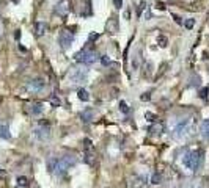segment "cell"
<instances>
[{
  "instance_id": "ba28073f",
  "label": "cell",
  "mask_w": 209,
  "mask_h": 188,
  "mask_svg": "<svg viewBox=\"0 0 209 188\" xmlns=\"http://www.w3.org/2000/svg\"><path fill=\"white\" fill-rule=\"evenodd\" d=\"M44 80L43 79H33L30 80L29 83H27V90H29L30 93H41L44 90Z\"/></svg>"
},
{
  "instance_id": "f1b7e54d",
  "label": "cell",
  "mask_w": 209,
  "mask_h": 188,
  "mask_svg": "<svg viewBox=\"0 0 209 188\" xmlns=\"http://www.w3.org/2000/svg\"><path fill=\"white\" fill-rule=\"evenodd\" d=\"M113 3H115V7H117V8L123 7V0H113Z\"/></svg>"
},
{
  "instance_id": "277c9868",
  "label": "cell",
  "mask_w": 209,
  "mask_h": 188,
  "mask_svg": "<svg viewBox=\"0 0 209 188\" xmlns=\"http://www.w3.org/2000/svg\"><path fill=\"white\" fill-rule=\"evenodd\" d=\"M88 79V71L87 69H73L69 72V83L71 86L84 85Z\"/></svg>"
},
{
  "instance_id": "d4e9b609",
  "label": "cell",
  "mask_w": 209,
  "mask_h": 188,
  "mask_svg": "<svg viewBox=\"0 0 209 188\" xmlns=\"http://www.w3.org/2000/svg\"><path fill=\"white\" fill-rule=\"evenodd\" d=\"M101 63H102L104 66H109V64H110V58L107 57V55H104V57L101 58Z\"/></svg>"
},
{
  "instance_id": "e0dca14e",
  "label": "cell",
  "mask_w": 209,
  "mask_h": 188,
  "mask_svg": "<svg viewBox=\"0 0 209 188\" xmlns=\"http://www.w3.org/2000/svg\"><path fill=\"white\" fill-rule=\"evenodd\" d=\"M77 96H79V99H80V101H84V102L90 101V96H88V93L84 90V88H80V90L77 91Z\"/></svg>"
},
{
  "instance_id": "ac0fdd59",
  "label": "cell",
  "mask_w": 209,
  "mask_h": 188,
  "mask_svg": "<svg viewBox=\"0 0 209 188\" xmlns=\"http://www.w3.org/2000/svg\"><path fill=\"white\" fill-rule=\"evenodd\" d=\"M157 44H159L161 47H167V46H168V39H167V36L159 35V36H157Z\"/></svg>"
},
{
  "instance_id": "d6a6232c",
  "label": "cell",
  "mask_w": 209,
  "mask_h": 188,
  "mask_svg": "<svg viewBox=\"0 0 209 188\" xmlns=\"http://www.w3.org/2000/svg\"><path fill=\"white\" fill-rule=\"evenodd\" d=\"M13 2H14V3H19V0H13Z\"/></svg>"
},
{
  "instance_id": "e575fe53",
  "label": "cell",
  "mask_w": 209,
  "mask_h": 188,
  "mask_svg": "<svg viewBox=\"0 0 209 188\" xmlns=\"http://www.w3.org/2000/svg\"><path fill=\"white\" fill-rule=\"evenodd\" d=\"M208 180H209V177H208Z\"/></svg>"
},
{
  "instance_id": "1f68e13d",
  "label": "cell",
  "mask_w": 209,
  "mask_h": 188,
  "mask_svg": "<svg viewBox=\"0 0 209 188\" xmlns=\"http://www.w3.org/2000/svg\"><path fill=\"white\" fill-rule=\"evenodd\" d=\"M14 38H16V39H19V38H21V31H19V30L14 33Z\"/></svg>"
},
{
  "instance_id": "f546056e",
  "label": "cell",
  "mask_w": 209,
  "mask_h": 188,
  "mask_svg": "<svg viewBox=\"0 0 209 188\" xmlns=\"http://www.w3.org/2000/svg\"><path fill=\"white\" fill-rule=\"evenodd\" d=\"M173 19H175V22H176V24H183V20H181V17H179V16L173 14Z\"/></svg>"
},
{
  "instance_id": "484cf974",
  "label": "cell",
  "mask_w": 209,
  "mask_h": 188,
  "mask_svg": "<svg viewBox=\"0 0 209 188\" xmlns=\"http://www.w3.org/2000/svg\"><path fill=\"white\" fill-rule=\"evenodd\" d=\"M156 8H157V9H161V11H164L167 7H165V3H164V2H157V3H156Z\"/></svg>"
},
{
  "instance_id": "9a60e30c",
  "label": "cell",
  "mask_w": 209,
  "mask_h": 188,
  "mask_svg": "<svg viewBox=\"0 0 209 188\" xmlns=\"http://www.w3.org/2000/svg\"><path fill=\"white\" fill-rule=\"evenodd\" d=\"M82 121L84 122H90V121L93 119V110H90V108H87L85 111H82Z\"/></svg>"
},
{
  "instance_id": "5b68a950",
  "label": "cell",
  "mask_w": 209,
  "mask_h": 188,
  "mask_svg": "<svg viewBox=\"0 0 209 188\" xmlns=\"http://www.w3.org/2000/svg\"><path fill=\"white\" fill-rule=\"evenodd\" d=\"M96 52L91 50V49H82V50L76 55V60L82 64H93L96 61Z\"/></svg>"
},
{
  "instance_id": "6da1fadb",
  "label": "cell",
  "mask_w": 209,
  "mask_h": 188,
  "mask_svg": "<svg viewBox=\"0 0 209 188\" xmlns=\"http://www.w3.org/2000/svg\"><path fill=\"white\" fill-rule=\"evenodd\" d=\"M77 158L74 155H65L62 158H49L47 160V169L49 173H52L55 176H63L69 168L76 166Z\"/></svg>"
},
{
  "instance_id": "ffe728a7",
  "label": "cell",
  "mask_w": 209,
  "mask_h": 188,
  "mask_svg": "<svg viewBox=\"0 0 209 188\" xmlns=\"http://www.w3.org/2000/svg\"><path fill=\"white\" fill-rule=\"evenodd\" d=\"M194 25H195V19H187L184 22V27L187 30H192V28H194Z\"/></svg>"
},
{
  "instance_id": "603a6c76",
  "label": "cell",
  "mask_w": 209,
  "mask_h": 188,
  "mask_svg": "<svg viewBox=\"0 0 209 188\" xmlns=\"http://www.w3.org/2000/svg\"><path fill=\"white\" fill-rule=\"evenodd\" d=\"M151 182H153V184H156V185H157V184H161V174H157V173H156V174H153Z\"/></svg>"
},
{
  "instance_id": "52a82bcc",
  "label": "cell",
  "mask_w": 209,
  "mask_h": 188,
  "mask_svg": "<svg viewBox=\"0 0 209 188\" xmlns=\"http://www.w3.org/2000/svg\"><path fill=\"white\" fill-rule=\"evenodd\" d=\"M74 41V35L71 31L68 30H65L60 33V36H58V42H60V46H62L63 50H68V49L71 47V44H73Z\"/></svg>"
},
{
  "instance_id": "8fae6325",
  "label": "cell",
  "mask_w": 209,
  "mask_h": 188,
  "mask_svg": "<svg viewBox=\"0 0 209 188\" xmlns=\"http://www.w3.org/2000/svg\"><path fill=\"white\" fill-rule=\"evenodd\" d=\"M0 138H3V140H10V138H11L8 125L3 124V122H0Z\"/></svg>"
},
{
  "instance_id": "7c38bea8",
  "label": "cell",
  "mask_w": 209,
  "mask_h": 188,
  "mask_svg": "<svg viewBox=\"0 0 209 188\" xmlns=\"http://www.w3.org/2000/svg\"><path fill=\"white\" fill-rule=\"evenodd\" d=\"M201 136L205 138V140H208L209 141V119H206V121H203V124H201Z\"/></svg>"
},
{
  "instance_id": "8992f818",
  "label": "cell",
  "mask_w": 209,
  "mask_h": 188,
  "mask_svg": "<svg viewBox=\"0 0 209 188\" xmlns=\"http://www.w3.org/2000/svg\"><path fill=\"white\" fill-rule=\"evenodd\" d=\"M33 135H35L36 140H40V141H46L51 138V129H49V124L46 122H43L41 125H38L35 130H33Z\"/></svg>"
},
{
  "instance_id": "4fadbf2b",
  "label": "cell",
  "mask_w": 209,
  "mask_h": 188,
  "mask_svg": "<svg viewBox=\"0 0 209 188\" xmlns=\"http://www.w3.org/2000/svg\"><path fill=\"white\" fill-rule=\"evenodd\" d=\"M46 30H47V25L44 24V22H36V25H35L36 36H43L44 33H46Z\"/></svg>"
},
{
  "instance_id": "7a4b0ae2",
  "label": "cell",
  "mask_w": 209,
  "mask_h": 188,
  "mask_svg": "<svg viewBox=\"0 0 209 188\" xmlns=\"http://www.w3.org/2000/svg\"><path fill=\"white\" fill-rule=\"evenodd\" d=\"M183 163L186 168H189L190 171H198L203 163V151L197 149V151H190L187 152L184 158H183Z\"/></svg>"
},
{
  "instance_id": "44dd1931",
  "label": "cell",
  "mask_w": 209,
  "mask_h": 188,
  "mask_svg": "<svg viewBox=\"0 0 209 188\" xmlns=\"http://www.w3.org/2000/svg\"><path fill=\"white\" fill-rule=\"evenodd\" d=\"M18 185L19 187H29V180H27V177H18Z\"/></svg>"
},
{
  "instance_id": "7402d4cb",
  "label": "cell",
  "mask_w": 209,
  "mask_h": 188,
  "mask_svg": "<svg viewBox=\"0 0 209 188\" xmlns=\"http://www.w3.org/2000/svg\"><path fill=\"white\" fill-rule=\"evenodd\" d=\"M120 110H121L123 113H129V107H128V105H126V102H123V101L120 102Z\"/></svg>"
},
{
  "instance_id": "5bb4252c",
  "label": "cell",
  "mask_w": 209,
  "mask_h": 188,
  "mask_svg": "<svg viewBox=\"0 0 209 188\" xmlns=\"http://www.w3.org/2000/svg\"><path fill=\"white\" fill-rule=\"evenodd\" d=\"M107 30L110 33H117L118 31V20L117 19H109V22H107Z\"/></svg>"
},
{
  "instance_id": "4316f807",
  "label": "cell",
  "mask_w": 209,
  "mask_h": 188,
  "mask_svg": "<svg viewBox=\"0 0 209 188\" xmlns=\"http://www.w3.org/2000/svg\"><path fill=\"white\" fill-rule=\"evenodd\" d=\"M208 93H209V88H203L201 93H200V96H201V97H206V96H208Z\"/></svg>"
},
{
  "instance_id": "9c48e42d",
  "label": "cell",
  "mask_w": 209,
  "mask_h": 188,
  "mask_svg": "<svg viewBox=\"0 0 209 188\" xmlns=\"http://www.w3.org/2000/svg\"><path fill=\"white\" fill-rule=\"evenodd\" d=\"M43 110H44V107H43V103H41V102H35V103L29 105V111H30V114H33V116L41 114V113H43Z\"/></svg>"
},
{
  "instance_id": "cb8c5ba5",
  "label": "cell",
  "mask_w": 209,
  "mask_h": 188,
  "mask_svg": "<svg viewBox=\"0 0 209 188\" xmlns=\"http://www.w3.org/2000/svg\"><path fill=\"white\" fill-rule=\"evenodd\" d=\"M51 103L54 105V107H58V105H60V99L57 96H52L51 97Z\"/></svg>"
},
{
  "instance_id": "4dcf8cb0",
  "label": "cell",
  "mask_w": 209,
  "mask_h": 188,
  "mask_svg": "<svg viewBox=\"0 0 209 188\" xmlns=\"http://www.w3.org/2000/svg\"><path fill=\"white\" fill-rule=\"evenodd\" d=\"M150 93H146V94H143V96H142V101H150Z\"/></svg>"
},
{
  "instance_id": "836d02e7",
  "label": "cell",
  "mask_w": 209,
  "mask_h": 188,
  "mask_svg": "<svg viewBox=\"0 0 209 188\" xmlns=\"http://www.w3.org/2000/svg\"><path fill=\"white\" fill-rule=\"evenodd\" d=\"M2 173H3V169H0V174H2Z\"/></svg>"
},
{
  "instance_id": "d6986e66",
  "label": "cell",
  "mask_w": 209,
  "mask_h": 188,
  "mask_svg": "<svg viewBox=\"0 0 209 188\" xmlns=\"http://www.w3.org/2000/svg\"><path fill=\"white\" fill-rule=\"evenodd\" d=\"M93 154L91 152H85V155H84V160H85V163H88V165H93Z\"/></svg>"
},
{
  "instance_id": "3957f363",
  "label": "cell",
  "mask_w": 209,
  "mask_h": 188,
  "mask_svg": "<svg viewBox=\"0 0 209 188\" xmlns=\"http://www.w3.org/2000/svg\"><path fill=\"white\" fill-rule=\"evenodd\" d=\"M190 132H192V121L190 119H183L175 125V129L172 132V136L176 141H183L190 135Z\"/></svg>"
},
{
  "instance_id": "30bf717a",
  "label": "cell",
  "mask_w": 209,
  "mask_h": 188,
  "mask_svg": "<svg viewBox=\"0 0 209 188\" xmlns=\"http://www.w3.org/2000/svg\"><path fill=\"white\" fill-rule=\"evenodd\" d=\"M55 11H57L60 16H66V13L69 11V2L68 0H62V2L57 5V9Z\"/></svg>"
},
{
  "instance_id": "2e32d148",
  "label": "cell",
  "mask_w": 209,
  "mask_h": 188,
  "mask_svg": "<svg viewBox=\"0 0 209 188\" xmlns=\"http://www.w3.org/2000/svg\"><path fill=\"white\" fill-rule=\"evenodd\" d=\"M150 132H151L153 135H161L162 132H164V125L162 124H154L151 129H150Z\"/></svg>"
},
{
  "instance_id": "83f0119b",
  "label": "cell",
  "mask_w": 209,
  "mask_h": 188,
  "mask_svg": "<svg viewBox=\"0 0 209 188\" xmlns=\"http://www.w3.org/2000/svg\"><path fill=\"white\" fill-rule=\"evenodd\" d=\"M98 38H99V33H91V35H90V41H96Z\"/></svg>"
}]
</instances>
